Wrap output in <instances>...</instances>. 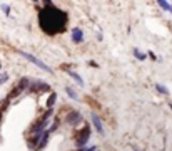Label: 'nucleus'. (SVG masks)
Returning a JSON list of instances; mask_svg holds the SVG:
<instances>
[{
    "mask_svg": "<svg viewBox=\"0 0 172 151\" xmlns=\"http://www.w3.org/2000/svg\"><path fill=\"white\" fill-rule=\"evenodd\" d=\"M38 22L42 30L48 35H55L65 30L67 25V14L64 10L57 9L50 2H45V7L38 14Z\"/></svg>",
    "mask_w": 172,
    "mask_h": 151,
    "instance_id": "1",
    "label": "nucleus"
},
{
    "mask_svg": "<svg viewBox=\"0 0 172 151\" xmlns=\"http://www.w3.org/2000/svg\"><path fill=\"white\" fill-rule=\"evenodd\" d=\"M19 54L22 56V57H25L27 60H30V62H34L37 67H40V69L47 70V72H52V69L48 67V66H45V62H42V60H38L37 57H34V56H30V54H27V52H24V50H19Z\"/></svg>",
    "mask_w": 172,
    "mask_h": 151,
    "instance_id": "2",
    "label": "nucleus"
},
{
    "mask_svg": "<svg viewBox=\"0 0 172 151\" xmlns=\"http://www.w3.org/2000/svg\"><path fill=\"white\" fill-rule=\"evenodd\" d=\"M67 121L72 124V126H75V124H79V123L82 121V114L77 112V111H70V112H69V119Z\"/></svg>",
    "mask_w": 172,
    "mask_h": 151,
    "instance_id": "3",
    "label": "nucleus"
},
{
    "mask_svg": "<svg viewBox=\"0 0 172 151\" xmlns=\"http://www.w3.org/2000/svg\"><path fill=\"white\" fill-rule=\"evenodd\" d=\"M92 123H94V126H95L97 133L104 134V126H102V121H100V118L97 116L95 112H92Z\"/></svg>",
    "mask_w": 172,
    "mask_h": 151,
    "instance_id": "4",
    "label": "nucleus"
},
{
    "mask_svg": "<svg viewBox=\"0 0 172 151\" xmlns=\"http://www.w3.org/2000/svg\"><path fill=\"white\" fill-rule=\"evenodd\" d=\"M72 40H74L75 44H80V42L84 40V32L80 29H72Z\"/></svg>",
    "mask_w": 172,
    "mask_h": 151,
    "instance_id": "5",
    "label": "nucleus"
},
{
    "mask_svg": "<svg viewBox=\"0 0 172 151\" xmlns=\"http://www.w3.org/2000/svg\"><path fill=\"white\" fill-rule=\"evenodd\" d=\"M89 136H90V131L85 128V129H84V134H80V136H79V139H77V146H80V148H82V146L85 144V141L89 139Z\"/></svg>",
    "mask_w": 172,
    "mask_h": 151,
    "instance_id": "6",
    "label": "nucleus"
},
{
    "mask_svg": "<svg viewBox=\"0 0 172 151\" xmlns=\"http://www.w3.org/2000/svg\"><path fill=\"white\" fill-rule=\"evenodd\" d=\"M69 76H72V77H74V79L77 81V84H80V86H84V81H82V77H80L79 74H75L74 70H69Z\"/></svg>",
    "mask_w": 172,
    "mask_h": 151,
    "instance_id": "7",
    "label": "nucleus"
},
{
    "mask_svg": "<svg viewBox=\"0 0 172 151\" xmlns=\"http://www.w3.org/2000/svg\"><path fill=\"white\" fill-rule=\"evenodd\" d=\"M55 99H57V94H55V92H52V94H50V98L47 99V108H52V106H54V102H55Z\"/></svg>",
    "mask_w": 172,
    "mask_h": 151,
    "instance_id": "8",
    "label": "nucleus"
},
{
    "mask_svg": "<svg viewBox=\"0 0 172 151\" xmlns=\"http://www.w3.org/2000/svg\"><path fill=\"white\" fill-rule=\"evenodd\" d=\"M155 89L159 91L161 94H169V91H167V87H165V86H162V84H155Z\"/></svg>",
    "mask_w": 172,
    "mask_h": 151,
    "instance_id": "9",
    "label": "nucleus"
},
{
    "mask_svg": "<svg viewBox=\"0 0 172 151\" xmlns=\"http://www.w3.org/2000/svg\"><path fill=\"white\" fill-rule=\"evenodd\" d=\"M32 89H48V86L44 84V82H35V84L32 86Z\"/></svg>",
    "mask_w": 172,
    "mask_h": 151,
    "instance_id": "10",
    "label": "nucleus"
},
{
    "mask_svg": "<svg viewBox=\"0 0 172 151\" xmlns=\"http://www.w3.org/2000/svg\"><path fill=\"white\" fill-rule=\"evenodd\" d=\"M65 91H67V94H69V96H70V98H72V99H79V98H77V94H75V91H74V89H72V87H67V89H65Z\"/></svg>",
    "mask_w": 172,
    "mask_h": 151,
    "instance_id": "11",
    "label": "nucleus"
},
{
    "mask_svg": "<svg viewBox=\"0 0 172 151\" xmlns=\"http://www.w3.org/2000/svg\"><path fill=\"white\" fill-rule=\"evenodd\" d=\"M134 56H135V57H137L139 60H144V59H145V56H144V54H142V52H140L139 49H135V50H134Z\"/></svg>",
    "mask_w": 172,
    "mask_h": 151,
    "instance_id": "12",
    "label": "nucleus"
},
{
    "mask_svg": "<svg viewBox=\"0 0 172 151\" xmlns=\"http://www.w3.org/2000/svg\"><path fill=\"white\" fill-rule=\"evenodd\" d=\"M159 5H161L164 10H171V3H169V2H162V0H159Z\"/></svg>",
    "mask_w": 172,
    "mask_h": 151,
    "instance_id": "13",
    "label": "nucleus"
},
{
    "mask_svg": "<svg viewBox=\"0 0 172 151\" xmlns=\"http://www.w3.org/2000/svg\"><path fill=\"white\" fill-rule=\"evenodd\" d=\"M2 9L5 10V14H7V15H10V9H9V5H5V3H3V5H2Z\"/></svg>",
    "mask_w": 172,
    "mask_h": 151,
    "instance_id": "14",
    "label": "nucleus"
},
{
    "mask_svg": "<svg viewBox=\"0 0 172 151\" xmlns=\"http://www.w3.org/2000/svg\"><path fill=\"white\" fill-rule=\"evenodd\" d=\"M3 82H7V74H3V76H0V84H3Z\"/></svg>",
    "mask_w": 172,
    "mask_h": 151,
    "instance_id": "15",
    "label": "nucleus"
},
{
    "mask_svg": "<svg viewBox=\"0 0 172 151\" xmlns=\"http://www.w3.org/2000/svg\"><path fill=\"white\" fill-rule=\"evenodd\" d=\"M84 151H97V146H92V148H89V150H84Z\"/></svg>",
    "mask_w": 172,
    "mask_h": 151,
    "instance_id": "16",
    "label": "nucleus"
},
{
    "mask_svg": "<svg viewBox=\"0 0 172 151\" xmlns=\"http://www.w3.org/2000/svg\"><path fill=\"white\" fill-rule=\"evenodd\" d=\"M171 14H172V3H171Z\"/></svg>",
    "mask_w": 172,
    "mask_h": 151,
    "instance_id": "17",
    "label": "nucleus"
},
{
    "mask_svg": "<svg viewBox=\"0 0 172 151\" xmlns=\"http://www.w3.org/2000/svg\"><path fill=\"white\" fill-rule=\"evenodd\" d=\"M134 151H139V150H137V148H134Z\"/></svg>",
    "mask_w": 172,
    "mask_h": 151,
    "instance_id": "18",
    "label": "nucleus"
}]
</instances>
